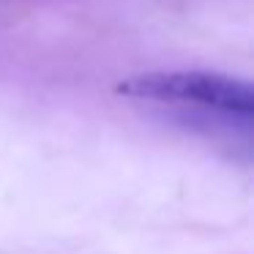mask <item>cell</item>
<instances>
[{
	"instance_id": "6da1fadb",
	"label": "cell",
	"mask_w": 254,
	"mask_h": 254,
	"mask_svg": "<svg viewBox=\"0 0 254 254\" xmlns=\"http://www.w3.org/2000/svg\"><path fill=\"white\" fill-rule=\"evenodd\" d=\"M115 90L128 99L197 104L241 115H249L254 110L252 85L216 71H145L121 79Z\"/></svg>"
}]
</instances>
